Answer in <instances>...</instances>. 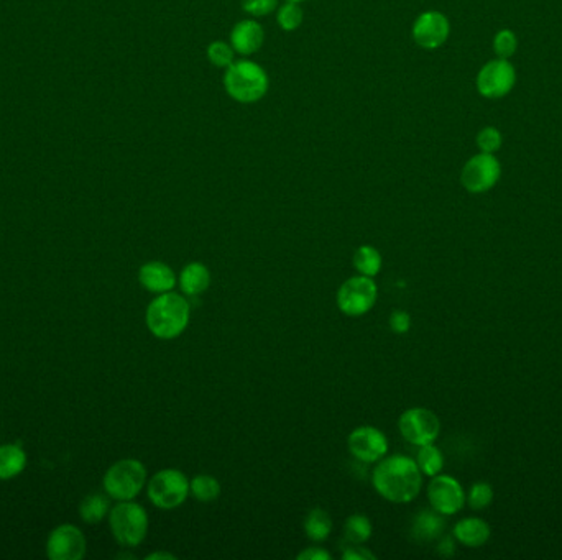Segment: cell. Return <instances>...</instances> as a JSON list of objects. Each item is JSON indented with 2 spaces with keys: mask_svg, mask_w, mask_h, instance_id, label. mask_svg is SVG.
Masks as SVG:
<instances>
[{
  "mask_svg": "<svg viewBox=\"0 0 562 560\" xmlns=\"http://www.w3.org/2000/svg\"><path fill=\"white\" fill-rule=\"evenodd\" d=\"M372 485L386 502L404 504L420 494L423 473L416 460L396 453L378 462L372 473Z\"/></svg>",
  "mask_w": 562,
  "mask_h": 560,
  "instance_id": "obj_1",
  "label": "cell"
},
{
  "mask_svg": "<svg viewBox=\"0 0 562 560\" xmlns=\"http://www.w3.org/2000/svg\"><path fill=\"white\" fill-rule=\"evenodd\" d=\"M191 319V306L185 296L169 293L158 294L148 304L145 322L151 334L159 341H173L183 334Z\"/></svg>",
  "mask_w": 562,
  "mask_h": 560,
  "instance_id": "obj_2",
  "label": "cell"
},
{
  "mask_svg": "<svg viewBox=\"0 0 562 560\" xmlns=\"http://www.w3.org/2000/svg\"><path fill=\"white\" fill-rule=\"evenodd\" d=\"M224 86L232 99L250 104L265 96L269 89V76L252 61H237L227 67Z\"/></svg>",
  "mask_w": 562,
  "mask_h": 560,
  "instance_id": "obj_3",
  "label": "cell"
},
{
  "mask_svg": "<svg viewBox=\"0 0 562 560\" xmlns=\"http://www.w3.org/2000/svg\"><path fill=\"white\" fill-rule=\"evenodd\" d=\"M106 494L118 502L135 500L147 485V469L140 460L122 459L110 465L104 480Z\"/></svg>",
  "mask_w": 562,
  "mask_h": 560,
  "instance_id": "obj_4",
  "label": "cell"
},
{
  "mask_svg": "<svg viewBox=\"0 0 562 560\" xmlns=\"http://www.w3.org/2000/svg\"><path fill=\"white\" fill-rule=\"evenodd\" d=\"M109 526L114 539L122 547H137L148 533V513L134 500L118 502L110 508Z\"/></svg>",
  "mask_w": 562,
  "mask_h": 560,
  "instance_id": "obj_5",
  "label": "cell"
},
{
  "mask_svg": "<svg viewBox=\"0 0 562 560\" xmlns=\"http://www.w3.org/2000/svg\"><path fill=\"white\" fill-rule=\"evenodd\" d=\"M147 494L151 504L159 510H177L189 496V480L181 470H159L150 478Z\"/></svg>",
  "mask_w": 562,
  "mask_h": 560,
  "instance_id": "obj_6",
  "label": "cell"
},
{
  "mask_svg": "<svg viewBox=\"0 0 562 560\" xmlns=\"http://www.w3.org/2000/svg\"><path fill=\"white\" fill-rule=\"evenodd\" d=\"M377 298L378 288L373 278L353 276L337 290V308L349 318H361L373 310Z\"/></svg>",
  "mask_w": 562,
  "mask_h": 560,
  "instance_id": "obj_7",
  "label": "cell"
},
{
  "mask_svg": "<svg viewBox=\"0 0 562 560\" xmlns=\"http://www.w3.org/2000/svg\"><path fill=\"white\" fill-rule=\"evenodd\" d=\"M516 84V69L510 59L494 58L480 67L475 77L478 94L485 99H504Z\"/></svg>",
  "mask_w": 562,
  "mask_h": 560,
  "instance_id": "obj_8",
  "label": "cell"
},
{
  "mask_svg": "<svg viewBox=\"0 0 562 560\" xmlns=\"http://www.w3.org/2000/svg\"><path fill=\"white\" fill-rule=\"evenodd\" d=\"M502 178V165L492 153L478 151L467 159L461 171V184L465 191L484 194L494 189Z\"/></svg>",
  "mask_w": 562,
  "mask_h": 560,
  "instance_id": "obj_9",
  "label": "cell"
},
{
  "mask_svg": "<svg viewBox=\"0 0 562 560\" xmlns=\"http://www.w3.org/2000/svg\"><path fill=\"white\" fill-rule=\"evenodd\" d=\"M398 429L406 443L421 447L434 443L441 433V421L431 410L412 408L398 419Z\"/></svg>",
  "mask_w": 562,
  "mask_h": 560,
  "instance_id": "obj_10",
  "label": "cell"
},
{
  "mask_svg": "<svg viewBox=\"0 0 562 560\" xmlns=\"http://www.w3.org/2000/svg\"><path fill=\"white\" fill-rule=\"evenodd\" d=\"M347 447L362 463H377L388 453V439L378 427H355L347 437Z\"/></svg>",
  "mask_w": 562,
  "mask_h": 560,
  "instance_id": "obj_11",
  "label": "cell"
},
{
  "mask_svg": "<svg viewBox=\"0 0 562 560\" xmlns=\"http://www.w3.org/2000/svg\"><path fill=\"white\" fill-rule=\"evenodd\" d=\"M86 537L75 524H61L51 531L46 555L51 560H81L86 555Z\"/></svg>",
  "mask_w": 562,
  "mask_h": 560,
  "instance_id": "obj_12",
  "label": "cell"
},
{
  "mask_svg": "<svg viewBox=\"0 0 562 560\" xmlns=\"http://www.w3.org/2000/svg\"><path fill=\"white\" fill-rule=\"evenodd\" d=\"M428 500L433 510L444 516H453L464 508L465 494L455 478L439 473L429 482Z\"/></svg>",
  "mask_w": 562,
  "mask_h": 560,
  "instance_id": "obj_13",
  "label": "cell"
},
{
  "mask_svg": "<svg viewBox=\"0 0 562 560\" xmlns=\"http://www.w3.org/2000/svg\"><path fill=\"white\" fill-rule=\"evenodd\" d=\"M451 34V24L444 14L428 10L416 18L413 25V40L424 50H436L443 46Z\"/></svg>",
  "mask_w": 562,
  "mask_h": 560,
  "instance_id": "obj_14",
  "label": "cell"
},
{
  "mask_svg": "<svg viewBox=\"0 0 562 560\" xmlns=\"http://www.w3.org/2000/svg\"><path fill=\"white\" fill-rule=\"evenodd\" d=\"M138 283L148 293H169L177 286V275L173 268L163 261H148L138 270Z\"/></svg>",
  "mask_w": 562,
  "mask_h": 560,
  "instance_id": "obj_15",
  "label": "cell"
},
{
  "mask_svg": "<svg viewBox=\"0 0 562 560\" xmlns=\"http://www.w3.org/2000/svg\"><path fill=\"white\" fill-rule=\"evenodd\" d=\"M263 38H265V34L255 20H242L234 26L232 35H230V43L237 53L252 55L255 51L261 50Z\"/></svg>",
  "mask_w": 562,
  "mask_h": 560,
  "instance_id": "obj_16",
  "label": "cell"
},
{
  "mask_svg": "<svg viewBox=\"0 0 562 560\" xmlns=\"http://www.w3.org/2000/svg\"><path fill=\"white\" fill-rule=\"evenodd\" d=\"M444 514L436 510H423L414 516L412 524V535L418 543H431L444 535Z\"/></svg>",
  "mask_w": 562,
  "mask_h": 560,
  "instance_id": "obj_17",
  "label": "cell"
},
{
  "mask_svg": "<svg viewBox=\"0 0 562 560\" xmlns=\"http://www.w3.org/2000/svg\"><path fill=\"white\" fill-rule=\"evenodd\" d=\"M178 285L188 298H194L204 293L210 285L209 268L201 261L188 263L178 278Z\"/></svg>",
  "mask_w": 562,
  "mask_h": 560,
  "instance_id": "obj_18",
  "label": "cell"
},
{
  "mask_svg": "<svg viewBox=\"0 0 562 560\" xmlns=\"http://www.w3.org/2000/svg\"><path fill=\"white\" fill-rule=\"evenodd\" d=\"M454 537L467 547H480L490 537V526L484 519H462L454 526Z\"/></svg>",
  "mask_w": 562,
  "mask_h": 560,
  "instance_id": "obj_19",
  "label": "cell"
},
{
  "mask_svg": "<svg viewBox=\"0 0 562 560\" xmlns=\"http://www.w3.org/2000/svg\"><path fill=\"white\" fill-rule=\"evenodd\" d=\"M26 467V453L20 443L0 445V480L20 475Z\"/></svg>",
  "mask_w": 562,
  "mask_h": 560,
  "instance_id": "obj_20",
  "label": "cell"
},
{
  "mask_svg": "<svg viewBox=\"0 0 562 560\" xmlns=\"http://www.w3.org/2000/svg\"><path fill=\"white\" fill-rule=\"evenodd\" d=\"M332 518L322 508H312L304 518V533L314 543L326 541L332 533Z\"/></svg>",
  "mask_w": 562,
  "mask_h": 560,
  "instance_id": "obj_21",
  "label": "cell"
},
{
  "mask_svg": "<svg viewBox=\"0 0 562 560\" xmlns=\"http://www.w3.org/2000/svg\"><path fill=\"white\" fill-rule=\"evenodd\" d=\"M109 513L110 503L106 494H87L79 504V516L87 524H99Z\"/></svg>",
  "mask_w": 562,
  "mask_h": 560,
  "instance_id": "obj_22",
  "label": "cell"
},
{
  "mask_svg": "<svg viewBox=\"0 0 562 560\" xmlns=\"http://www.w3.org/2000/svg\"><path fill=\"white\" fill-rule=\"evenodd\" d=\"M353 268L359 271V275L375 278L382 270L383 260L375 247L362 245L353 253Z\"/></svg>",
  "mask_w": 562,
  "mask_h": 560,
  "instance_id": "obj_23",
  "label": "cell"
},
{
  "mask_svg": "<svg viewBox=\"0 0 562 560\" xmlns=\"http://www.w3.org/2000/svg\"><path fill=\"white\" fill-rule=\"evenodd\" d=\"M416 463H418L423 475L431 478L436 477L444 467V455L434 443L421 445L418 457H416Z\"/></svg>",
  "mask_w": 562,
  "mask_h": 560,
  "instance_id": "obj_24",
  "label": "cell"
},
{
  "mask_svg": "<svg viewBox=\"0 0 562 560\" xmlns=\"http://www.w3.org/2000/svg\"><path fill=\"white\" fill-rule=\"evenodd\" d=\"M189 494L194 500L201 503L216 502L220 496V484L216 477L212 475H196L189 482Z\"/></svg>",
  "mask_w": 562,
  "mask_h": 560,
  "instance_id": "obj_25",
  "label": "cell"
},
{
  "mask_svg": "<svg viewBox=\"0 0 562 560\" xmlns=\"http://www.w3.org/2000/svg\"><path fill=\"white\" fill-rule=\"evenodd\" d=\"M373 535V526L365 514H353L345 519L344 535L351 544H363Z\"/></svg>",
  "mask_w": 562,
  "mask_h": 560,
  "instance_id": "obj_26",
  "label": "cell"
},
{
  "mask_svg": "<svg viewBox=\"0 0 562 560\" xmlns=\"http://www.w3.org/2000/svg\"><path fill=\"white\" fill-rule=\"evenodd\" d=\"M518 36L510 28H502L496 32L492 42V48L496 58L512 59L518 51Z\"/></svg>",
  "mask_w": 562,
  "mask_h": 560,
  "instance_id": "obj_27",
  "label": "cell"
},
{
  "mask_svg": "<svg viewBox=\"0 0 562 560\" xmlns=\"http://www.w3.org/2000/svg\"><path fill=\"white\" fill-rule=\"evenodd\" d=\"M475 143H477L478 151L496 155V151H500L502 145H504V135L496 127H484V128L478 130Z\"/></svg>",
  "mask_w": 562,
  "mask_h": 560,
  "instance_id": "obj_28",
  "label": "cell"
},
{
  "mask_svg": "<svg viewBox=\"0 0 562 560\" xmlns=\"http://www.w3.org/2000/svg\"><path fill=\"white\" fill-rule=\"evenodd\" d=\"M278 25L285 32L298 30L302 24V10L296 2H286L281 9L278 10Z\"/></svg>",
  "mask_w": 562,
  "mask_h": 560,
  "instance_id": "obj_29",
  "label": "cell"
},
{
  "mask_svg": "<svg viewBox=\"0 0 562 560\" xmlns=\"http://www.w3.org/2000/svg\"><path fill=\"white\" fill-rule=\"evenodd\" d=\"M492 502H494V490L485 482H477L475 485L470 488L469 494H467V503H469L472 510H485L492 504Z\"/></svg>",
  "mask_w": 562,
  "mask_h": 560,
  "instance_id": "obj_30",
  "label": "cell"
},
{
  "mask_svg": "<svg viewBox=\"0 0 562 560\" xmlns=\"http://www.w3.org/2000/svg\"><path fill=\"white\" fill-rule=\"evenodd\" d=\"M208 58L214 66L229 67L234 61V51L224 42H212L208 48Z\"/></svg>",
  "mask_w": 562,
  "mask_h": 560,
  "instance_id": "obj_31",
  "label": "cell"
},
{
  "mask_svg": "<svg viewBox=\"0 0 562 560\" xmlns=\"http://www.w3.org/2000/svg\"><path fill=\"white\" fill-rule=\"evenodd\" d=\"M242 7L250 15L263 17L275 10L277 0H242Z\"/></svg>",
  "mask_w": 562,
  "mask_h": 560,
  "instance_id": "obj_32",
  "label": "cell"
},
{
  "mask_svg": "<svg viewBox=\"0 0 562 560\" xmlns=\"http://www.w3.org/2000/svg\"><path fill=\"white\" fill-rule=\"evenodd\" d=\"M390 329L394 334H406L412 329V318L404 311H393L390 316Z\"/></svg>",
  "mask_w": 562,
  "mask_h": 560,
  "instance_id": "obj_33",
  "label": "cell"
},
{
  "mask_svg": "<svg viewBox=\"0 0 562 560\" xmlns=\"http://www.w3.org/2000/svg\"><path fill=\"white\" fill-rule=\"evenodd\" d=\"M344 560H375L377 555L369 551L367 547H361V544H351L349 547H344L342 551Z\"/></svg>",
  "mask_w": 562,
  "mask_h": 560,
  "instance_id": "obj_34",
  "label": "cell"
},
{
  "mask_svg": "<svg viewBox=\"0 0 562 560\" xmlns=\"http://www.w3.org/2000/svg\"><path fill=\"white\" fill-rule=\"evenodd\" d=\"M296 559L298 560H331V554L328 551H324L322 547H318V545H311V547H306V549H302L298 555H296Z\"/></svg>",
  "mask_w": 562,
  "mask_h": 560,
  "instance_id": "obj_35",
  "label": "cell"
},
{
  "mask_svg": "<svg viewBox=\"0 0 562 560\" xmlns=\"http://www.w3.org/2000/svg\"><path fill=\"white\" fill-rule=\"evenodd\" d=\"M437 554L443 555V557H453L455 554V543H454V537L451 535H441L439 537V544H437Z\"/></svg>",
  "mask_w": 562,
  "mask_h": 560,
  "instance_id": "obj_36",
  "label": "cell"
},
{
  "mask_svg": "<svg viewBox=\"0 0 562 560\" xmlns=\"http://www.w3.org/2000/svg\"><path fill=\"white\" fill-rule=\"evenodd\" d=\"M175 560L177 557L173 555V554H169V552H153V554H148L147 555V560Z\"/></svg>",
  "mask_w": 562,
  "mask_h": 560,
  "instance_id": "obj_37",
  "label": "cell"
},
{
  "mask_svg": "<svg viewBox=\"0 0 562 560\" xmlns=\"http://www.w3.org/2000/svg\"><path fill=\"white\" fill-rule=\"evenodd\" d=\"M288 2H296L298 4V2H302V0H288Z\"/></svg>",
  "mask_w": 562,
  "mask_h": 560,
  "instance_id": "obj_38",
  "label": "cell"
}]
</instances>
